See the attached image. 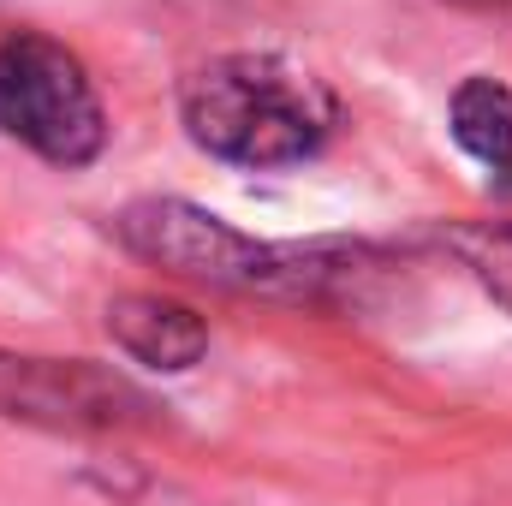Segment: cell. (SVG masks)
Returning <instances> with one entry per match:
<instances>
[{
  "instance_id": "cell-1",
  "label": "cell",
  "mask_w": 512,
  "mask_h": 506,
  "mask_svg": "<svg viewBox=\"0 0 512 506\" xmlns=\"http://www.w3.org/2000/svg\"><path fill=\"white\" fill-rule=\"evenodd\" d=\"M131 256L221 292H251L298 310H352L399 268L370 239H251L191 197H131L108 221Z\"/></svg>"
},
{
  "instance_id": "cell-2",
  "label": "cell",
  "mask_w": 512,
  "mask_h": 506,
  "mask_svg": "<svg viewBox=\"0 0 512 506\" xmlns=\"http://www.w3.org/2000/svg\"><path fill=\"white\" fill-rule=\"evenodd\" d=\"M179 126L221 167L280 173L316 161L334 143L340 102L316 72L292 66L286 54L239 48L179 78Z\"/></svg>"
},
{
  "instance_id": "cell-3",
  "label": "cell",
  "mask_w": 512,
  "mask_h": 506,
  "mask_svg": "<svg viewBox=\"0 0 512 506\" xmlns=\"http://www.w3.org/2000/svg\"><path fill=\"white\" fill-rule=\"evenodd\" d=\"M108 102L90 66L48 30L0 36V137L48 167H90L108 149Z\"/></svg>"
},
{
  "instance_id": "cell-4",
  "label": "cell",
  "mask_w": 512,
  "mask_h": 506,
  "mask_svg": "<svg viewBox=\"0 0 512 506\" xmlns=\"http://www.w3.org/2000/svg\"><path fill=\"white\" fill-rule=\"evenodd\" d=\"M0 417L72 435H114L155 423V399L131 376L90 358H36L0 346Z\"/></svg>"
},
{
  "instance_id": "cell-5",
  "label": "cell",
  "mask_w": 512,
  "mask_h": 506,
  "mask_svg": "<svg viewBox=\"0 0 512 506\" xmlns=\"http://www.w3.org/2000/svg\"><path fill=\"white\" fill-rule=\"evenodd\" d=\"M108 340L126 352L131 364L161 370V376H185L209 358V322L161 292H120L108 304Z\"/></svg>"
},
{
  "instance_id": "cell-6",
  "label": "cell",
  "mask_w": 512,
  "mask_h": 506,
  "mask_svg": "<svg viewBox=\"0 0 512 506\" xmlns=\"http://www.w3.org/2000/svg\"><path fill=\"white\" fill-rule=\"evenodd\" d=\"M447 131L483 167L489 191L512 203V84L489 78V72L459 78L447 96Z\"/></svg>"
},
{
  "instance_id": "cell-7",
  "label": "cell",
  "mask_w": 512,
  "mask_h": 506,
  "mask_svg": "<svg viewBox=\"0 0 512 506\" xmlns=\"http://www.w3.org/2000/svg\"><path fill=\"white\" fill-rule=\"evenodd\" d=\"M435 245L512 316V221H441Z\"/></svg>"
},
{
  "instance_id": "cell-8",
  "label": "cell",
  "mask_w": 512,
  "mask_h": 506,
  "mask_svg": "<svg viewBox=\"0 0 512 506\" xmlns=\"http://www.w3.org/2000/svg\"><path fill=\"white\" fill-rule=\"evenodd\" d=\"M459 6H512V0H459Z\"/></svg>"
}]
</instances>
